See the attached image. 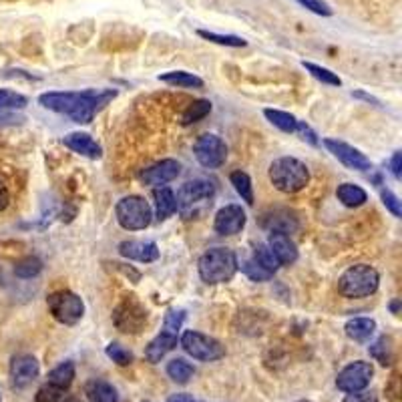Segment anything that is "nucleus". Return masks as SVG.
<instances>
[{
    "instance_id": "nucleus-1",
    "label": "nucleus",
    "mask_w": 402,
    "mask_h": 402,
    "mask_svg": "<svg viewBox=\"0 0 402 402\" xmlns=\"http://www.w3.org/2000/svg\"><path fill=\"white\" fill-rule=\"evenodd\" d=\"M117 97V91L107 89V91H83V93H75V91H50V93H43L38 97V103L48 109L55 111L60 115L71 117L75 123L87 125L91 123L97 113L109 105L113 99Z\"/></svg>"
},
{
    "instance_id": "nucleus-2",
    "label": "nucleus",
    "mask_w": 402,
    "mask_h": 402,
    "mask_svg": "<svg viewBox=\"0 0 402 402\" xmlns=\"http://www.w3.org/2000/svg\"><path fill=\"white\" fill-rule=\"evenodd\" d=\"M237 256L234 249L229 248H212L207 249L197 261V270H200L201 280L205 284H225L229 282L237 268Z\"/></svg>"
},
{
    "instance_id": "nucleus-3",
    "label": "nucleus",
    "mask_w": 402,
    "mask_h": 402,
    "mask_svg": "<svg viewBox=\"0 0 402 402\" xmlns=\"http://www.w3.org/2000/svg\"><path fill=\"white\" fill-rule=\"evenodd\" d=\"M270 181L282 193H298L310 183V171L306 163L296 157H280L270 165Z\"/></svg>"
},
{
    "instance_id": "nucleus-4",
    "label": "nucleus",
    "mask_w": 402,
    "mask_h": 402,
    "mask_svg": "<svg viewBox=\"0 0 402 402\" xmlns=\"http://www.w3.org/2000/svg\"><path fill=\"white\" fill-rule=\"evenodd\" d=\"M380 286V276L376 268L368 264H356L350 266L338 280V292L344 298L358 300V298L372 296Z\"/></svg>"
},
{
    "instance_id": "nucleus-5",
    "label": "nucleus",
    "mask_w": 402,
    "mask_h": 402,
    "mask_svg": "<svg viewBox=\"0 0 402 402\" xmlns=\"http://www.w3.org/2000/svg\"><path fill=\"white\" fill-rule=\"evenodd\" d=\"M185 320V314L181 310H169L165 314V322H163V330L155 336L151 342L147 344L145 348V358L149 362H161L171 350H175L179 340V330H181V324Z\"/></svg>"
},
{
    "instance_id": "nucleus-6",
    "label": "nucleus",
    "mask_w": 402,
    "mask_h": 402,
    "mask_svg": "<svg viewBox=\"0 0 402 402\" xmlns=\"http://www.w3.org/2000/svg\"><path fill=\"white\" fill-rule=\"evenodd\" d=\"M213 195H215V183L210 179H193L188 181L179 188L178 195H175V203H178V212L183 213L185 217L195 215L201 205L207 207L212 205Z\"/></svg>"
},
{
    "instance_id": "nucleus-7",
    "label": "nucleus",
    "mask_w": 402,
    "mask_h": 402,
    "mask_svg": "<svg viewBox=\"0 0 402 402\" xmlns=\"http://www.w3.org/2000/svg\"><path fill=\"white\" fill-rule=\"evenodd\" d=\"M119 225L127 232H141L151 224V205L141 195H127L115 205Z\"/></svg>"
},
{
    "instance_id": "nucleus-8",
    "label": "nucleus",
    "mask_w": 402,
    "mask_h": 402,
    "mask_svg": "<svg viewBox=\"0 0 402 402\" xmlns=\"http://www.w3.org/2000/svg\"><path fill=\"white\" fill-rule=\"evenodd\" d=\"M47 306L53 314V318L60 324H65V326L79 324L85 314L83 300L71 290H57V292L48 294Z\"/></svg>"
},
{
    "instance_id": "nucleus-9",
    "label": "nucleus",
    "mask_w": 402,
    "mask_h": 402,
    "mask_svg": "<svg viewBox=\"0 0 402 402\" xmlns=\"http://www.w3.org/2000/svg\"><path fill=\"white\" fill-rule=\"evenodd\" d=\"M181 348L200 362H215L225 356V346L207 334L197 330H185L179 338Z\"/></svg>"
},
{
    "instance_id": "nucleus-10",
    "label": "nucleus",
    "mask_w": 402,
    "mask_h": 402,
    "mask_svg": "<svg viewBox=\"0 0 402 402\" xmlns=\"http://www.w3.org/2000/svg\"><path fill=\"white\" fill-rule=\"evenodd\" d=\"M193 153L205 169H217L224 165L227 159V145L222 137L213 133H205L193 145Z\"/></svg>"
},
{
    "instance_id": "nucleus-11",
    "label": "nucleus",
    "mask_w": 402,
    "mask_h": 402,
    "mask_svg": "<svg viewBox=\"0 0 402 402\" xmlns=\"http://www.w3.org/2000/svg\"><path fill=\"white\" fill-rule=\"evenodd\" d=\"M113 322L119 330L125 334H137L143 330L147 322V310L135 300L133 296H127L113 312Z\"/></svg>"
},
{
    "instance_id": "nucleus-12",
    "label": "nucleus",
    "mask_w": 402,
    "mask_h": 402,
    "mask_svg": "<svg viewBox=\"0 0 402 402\" xmlns=\"http://www.w3.org/2000/svg\"><path fill=\"white\" fill-rule=\"evenodd\" d=\"M374 376V368L370 362H364V360H356V362H350L348 366H344L338 376H336V386L338 391L346 392H360L366 389L370 384V380Z\"/></svg>"
},
{
    "instance_id": "nucleus-13",
    "label": "nucleus",
    "mask_w": 402,
    "mask_h": 402,
    "mask_svg": "<svg viewBox=\"0 0 402 402\" xmlns=\"http://www.w3.org/2000/svg\"><path fill=\"white\" fill-rule=\"evenodd\" d=\"M324 147L348 169H354V171L372 169V161L368 159L366 155L362 153L360 149L352 147V145H348V143L338 141V139H324Z\"/></svg>"
},
{
    "instance_id": "nucleus-14",
    "label": "nucleus",
    "mask_w": 402,
    "mask_h": 402,
    "mask_svg": "<svg viewBox=\"0 0 402 402\" xmlns=\"http://www.w3.org/2000/svg\"><path fill=\"white\" fill-rule=\"evenodd\" d=\"M181 173V165L175 159H163V161H157L151 167L143 169L139 173V181L149 185V188H163L167 183H171L173 179H178Z\"/></svg>"
},
{
    "instance_id": "nucleus-15",
    "label": "nucleus",
    "mask_w": 402,
    "mask_h": 402,
    "mask_svg": "<svg viewBox=\"0 0 402 402\" xmlns=\"http://www.w3.org/2000/svg\"><path fill=\"white\" fill-rule=\"evenodd\" d=\"M246 222H248V217H246V212L241 210V205L229 203L215 213L213 227L219 236H236L246 227Z\"/></svg>"
},
{
    "instance_id": "nucleus-16",
    "label": "nucleus",
    "mask_w": 402,
    "mask_h": 402,
    "mask_svg": "<svg viewBox=\"0 0 402 402\" xmlns=\"http://www.w3.org/2000/svg\"><path fill=\"white\" fill-rule=\"evenodd\" d=\"M38 360L31 354L14 356L11 362V382L14 389H26L38 376Z\"/></svg>"
},
{
    "instance_id": "nucleus-17",
    "label": "nucleus",
    "mask_w": 402,
    "mask_h": 402,
    "mask_svg": "<svg viewBox=\"0 0 402 402\" xmlns=\"http://www.w3.org/2000/svg\"><path fill=\"white\" fill-rule=\"evenodd\" d=\"M268 248L272 249L276 260L280 261V266H292L298 260L296 244L290 239V236L282 229H273L268 237Z\"/></svg>"
},
{
    "instance_id": "nucleus-18",
    "label": "nucleus",
    "mask_w": 402,
    "mask_h": 402,
    "mask_svg": "<svg viewBox=\"0 0 402 402\" xmlns=\"http://www.w3.org/2000/svg\"><path fill=\"white\" fill-rule=\"evenodd\" d=\"M119 254L127 260L141 261V264H151L159 258V248L153 241H141V239H129L119 244Z\"/></svg>"
},
{
    "instance_id": "nucleus-19",
    "label": "nucleus",
    "mask_w": 402,
    "mask_h": 402,
    "mask_svg": "<svg viewBox=\"0 0 402 402\" xmlns=\"http://www.w3.org/2000/svg\"><path fill=\"white\" fill-rule=\"evenodd\" d=\"M63 143H65V147H69L71 151L83 155V157H89V159H99V157L103 155L101 145H99L89 133H81V131L69 133V135L63 137Z\"/></svg>"
},
{
    "instance_id": "nucleus-20",
    "label": "nucleus",
    "mask_w": 402,
    "mask_h": 402,
    "mask_svg": "<svg viewBox=\"0 0 402 402\" xmlns=\"http://www.w3.org/2000/svg\"><path fill=\"white\" fill-rule=\"evenodd\" d=\"M344 332L350 340L364 344L368 342L376 332V320L372 318H352L344 324Z\"/></svg>"
},
{
    "instance_id": "nucleus-21",
    "label": "nucleus",
    "mask_w": 402,
    "mask_h": 402,
    "mask_svg": "<svg viewBox=\"0 0 402 402\" xmlns=\"http://www.w3.org/2000/svg\"><path fill=\"white\" fill-rule=\"evenodd\" d=\"M153 200H155V217H157L159 222H165V219H169L173 213L178 212L175 193L169 190L167 185H163V188H155Z\"/></svg>"
},
{
    "instance_id": "nucleus-22",
    "label": "nucleus",
    "mask_w": 402,
    "mask_h": 402,
    "mask_svg": "<svg viewBox=\"0 0 402 402\" xmlns=\"http://www.w3.org/2000/svg\"><path fill=\"white\" fill-rule=\"evenodd\" d=\"M87 398L89 402H117L119 394L113 384H109L107 380H91L87 384Z\"/></svg>"
},
{
    "instance_id": "nucleus-23",
    "label": "nucleus",
    "mask_w": 402,
    "mask_h": 402,
    "mask_svg": "<svg viewBox=\"0 0 402 402\" xmlns=\"http://www.w3.org/2000/svg\"><path fill=\"white\" fill-rule=\"evenodd\" d=\"M159 81L173 87H181V89H201L203 87V79H200L197 75L188 71H169L159 75Z\"/></svg>"
},
{
    "instance_id": "nucleus-24",
    "label": "nucleus",
    "mask_w": 402,
    "mask_h": 402,
    "mask_svg": "<svg viewBox=\"0 0 402 402\" xmlns=\"http://www.w3.org/2000/svg\"><path fill=\"white\" fill-rule=\"evenodd\" d=\"M336 197L342 201L346 207H360L368 200V193L356 183H342L336 190Z\"/></svg>"
},
{
    "instance_id": "nucleus-25",
    "label": "nucleus",
    "mask_w": 402,
    "mask_h": 402,
    "mask_svg": "<svg viewBox=\"0 0 402 402\" xmlns=\"http://www.w3.org/2000/svg\"><path fill=\"white\" fill-rule=\"evenodd\" d=\"M72 380H75V364H72L71 360H67V362H60L59 366L53 368L48 372L47 382L53 384V386H59L63 391H67L72 384Z\"/></svg>"
},
{
    "instance_id": "nucleus-26",
    "label": "nucleus",
    "mask_w": 402,
    "mask_h": 402,
    "mask_svg": "<svg viewBox=\"0 0 402 402\" xmlns=\"http://www.w3.org/2000/svg\"><path fill=\"white\" fill-rule=\"evenodd\" d=\"M167 374H169V379L173 380V382H178V384H188L193 379V374H195V368L188 360H183V358H173L167 364Z\"/></svg>"
},
{
    "instance_id": "nucleus-27",
    "label": "nucleus",
    "mask_w": 402,
    "mask_h": 402,
    "mask_svg": "<svg viewBox=\"0 0 402 402\" xmlns=\"http://www.w3.org/2000/svg\"><path fill=\"white\" fill-rule=\"evenodd\" d=\"M368 352L382 366H391L394 362V348H392V340L389 336H380L379 340L368 348Z\"/></svg>"
},
{
    "instance_id": "nucleus-28",
    "label": "nucleus",
    "mask_w": 402,
    "mask_h": 402,
    "mask_svg": "<svg viewBox=\"0 0 402 402\" xmlns=\"http://www.w3.org/2000/svg\"><path fill=\"white\" fill-rule=\"evenodd\" d=\"M212 113V101H207V99H197V101H193L185 111H183V115H181V125H193V123H197L201 119H205L207 115Z\"/></svg>"
},
{
    "instance_id": "nucleus-29",
    "label": "nucleus",
    "mask_w": 402,
    "mask_h": 402,
    "mask_svg": "<svg viewBox=\"0 0 402 402\" xmlns=\"http://www.w3.org/2000/svg\"><path fill=\"white\" fill-rule=\"evenodd\" d=\"M264 115L266 119L272 123L273 127H278L280 131L284 133H296L298 127V119L286 111H278V109H264Z\"/></svg>"
},
{
    "instance_id": "nucleus-30",
    "label": "nucleus",
    "mask_w": 402,
    "mask_h": 402,
    "mask_svg": "<svg viewBox=\"0 0 402 402\" xmlns=\"http://www.w3.org/2000/svg\"><path fill=\"white\" fill-rule=\"evenodd\" d=\"M229 181H232L234 190L237 191V195L246 201L248 205H254V188H251V179H249L248 173L241 171V169H237V171H234L229 175Z\"/></svg>"
},
{
    "instance_id": "nucleus-31",
    "label": "nucleus",
    "mask_w": 402,
    "mask_h": 402,
    "mask_svg": "<svg viewBox=\"0 0 402 402\" xmlns=\"http://www.w3.org/2000/svg\"><path fill=\"white\" fill-rule=\"evenodd\" d=\"M251 260L256 261L258 266H261L264 270H268L270 273H276L278 268H280V261L276 260V256L272 254V249L268 248V244H258L254 248Z\"/></svg>"
},
{
    "instance_id": "nucleus-32",
    "label": "nucleus",
    "mask_w": 402,
    "mask_h": 402,
    "mask_svg": "<svg viewBox=\"0 0 402 402\" xmlns=\"http://www.w3.org/2000/svg\"><path fill=\"white\" fill-rule=\"evenodd\" d=\"M197 35H200L201 38H205V40H210V43H215V45H222V47L239 48V47H246V45H248V40H246V38H241V36H237V35H219V33H212V31H205V28H200V31H197Z\"/></svg>"
},
{
    "instance_id": "nucleus-33",
    "label": "nucleus",
    "mask_w": 402,
    "mask_h": 402,
    "mask_svg": "<svg viewBox=\"0 0 402 402\" xmlns=\"http://www.w3.org/2000/svg\"><path fill=\"white\" fill-rule=\"evenodd\" d=\"M40 272H43V261L38 260L36 256H26V258L14 264V273L23 280H31Z\"/></svg>"
},
{
    "instance_id": "nucleus-34",
    "label": "nucleus",
    "mask_w": 402,
    "mask_h": 402,
    "mask_svg": "<svg viewBox=\"0 0 402 402\" xmlns=\"http://www.w3.org/2000/svg\"><path fill=\"white\" fill-rule=\"evenodd\" d=\"M302 67H304L314 79H318L320 83L330 85V87H340V85H342V79H340L336 72H332L330 69H326V67H320V65H314V63H308V60L302 63Z\"/></svg>"
},
{
    "instance_id": "nucleus-35",
    "label": "nucleus",
    "mask_w": 402,
    "mask_h": 402,
    "mask_svg": "<svg viewBox=\"0 0 402 402\" xmlns=\"http://www.w3.org/2000/svg\"><path fill=\"white\" fill-rule=\"evenodd\" d=\"M28 105V99L21 93H14L9 89H0V113L4 111H16Z\"/></svg>"
},
{
    "instance_id": "nucleus-36",
    "label": "nucleus",
    "mask_w": 402,
    "mask_h": 402,
    "mask_svg": "<svg viewBox=\"0 0 402 402\" xmlns=\"http://www.w3.org/2000/svg\"><path fill=\"white\" fill-rule=\"evenodd\" d=\"M237 268H241V272L246 273L249 280H254V282H268V280H272L273 278V273H270L268 270H264V268L258 266L251 258L244 260L241 264H237Z\"/></svg>"
},
{
    "instance_id": "nucleus-37",
    "label": "nucleus",
    "mask_w": 402,
    "mask_h": 402,
    "mask_svg": "<svg viewBox=\"0 0 402 402\" xmlns=\"http://www.w3.org/2000/svg\"><path fill=\"white\" fill-rule=\"evenodd\" d=\"M67 398H69L67 391H63L59 386H53L48 382L36 392V402H67Z\"/></svg>"
},
{
    "instance_id": "nucleus-38",
    "label": "nucleus",
    "mask_w": 402,
    "mask_h": 402,
    "mask_svg": "<svg viewBox=\"0 0 402 402\" xmlns=\"http://www.w3.org/2000/svg\"><path fill=\"white\" fill-rule=\"evenodd\" d=\"M107 356H109L113 362H117L119 366H127V364L133 362V354L117 342H111L107 346Z\"/></svg>"
},
{
    "instance_id": "nucleus-39",
    "label": "nucleus",
    "mask_w": 402,
    "mask_h": 402,
    "mask_svg": "<svg viewBox=\"0 0 402 402\" xmlns=\"http://www.w3.org/2000/svg\"><path fill=\"white\" fill-rule=\"evenodd\" d=\"M300 6H304L306 11L314 12L318 16H332L330 4L326 0H296Z\"/></svg>"
},
{
    "instance_id": "nucleus-40",
    "label": "nucleus",
    "mask_w": 402,
    "mask_h": 402,
    "mask_svg": "<svg viewBox=\"0 0 402 402\" xmlns=\"http://www.w3.org/2000/svg\"><path fill=\"white\" fill-rule=\"evenodd\" d=\"M380 197H382V203L389 212L394 215V217H402V203L401 200L392 193L391 190H382L380 191Z\"/></svg>"
},
{
    "instance_id": "nucleus-41",
    "label": "nucleus",
    "mask_w": 402,
    "mask_h": 402,
    "mask_svg": "<svg viewBox=\"0 0 402 402\" xmlns=\"http://www.w3.org/2000/svg\"><path fill=\"white\" fill-rule=\"evenodd\" d=\"M344 402H379V396H376L374 392L366 391L350 392V394L344 396Z\"/></svg>"
},
{
    "instance_id": "nucleus-42",
    "label": "nucleus",
    "mask_w": 402,
    "mask_h": 402,
    "mask_svg": "<svg viewBox=\"0 0 402 402\" xmlns=\"http://www.w3.org/2000/svg\"><path fill=\"white\" fill-rule=\"evenodd\" d=\"M296 133L304 139V141H308L310 145H318V137H316V133L310 129V125H306L304 121H298V127H296Z\"/></svg>"
},
{
    "instance_id": "nucleus-43",
    "label": "nucleus",
    "mask_w": 402,
    "mask_h": 402,
    "mask_svg": "<svg viewBox=\"0 0 402 402\" xmlns=\"http://www.w3.org/2000/svg\"><path fill=\"white\" fill-rule=\"evenodd\" d=\"M391 169H392V175H394L396 179H401V175H402V153L401 151H396V153L392 155Z\"/></svg>"
},
{
    "instance_id": "nucleus-44",
    "label": "nucleus",
    "mask_w": 402,
    "mask_h": 402,
    "mask_svg": "<svg viewBox=\"0 0 402 402\" xmlns=\"http://www.w3.org/2000/svg\"><path fill=\"white\" fill-rule=\"evenodd\" d=\"M11 203V193H9V188L4 185V181H0V212H4Z\"/></svg>"
},
{
    "instance_id": "nucleus-45",
    "label": "nucleus",
    "mask_w": 402,
    "mask_h": 402,
    "mask_svg": "<svg viewBox=\"0 0 402 402\" xmlns=\"http://www.w3.org/2000/svg\"><path fill=\"white\" fill-rule=\"evenodd\" d=\"M167 402H197L191 394H185V392H181V394H173L171 398Z\"/></svg>"
},
{
    "instance_id": "nucleus-46",
    "label": "nucleus",
    "mask_w": 402,
    "mask_h": 402,
    "mask_svg": "<svg viewBox=\"0 0 402 402\" xmlns=\"http://www.w3.org/2000/svg\"><path fill=\"white\" fill-rule=\"evenodd\" d=\"M398 306H401V302H398V300H394V302H392V304H391V310H392V312H394V314L398 312Z\"/></svg>"
},
{
    "instance_id": "nucleus-47",
    "label": "nucleus",
    "mask_w": 402,
    "mask_h": 402,
    "mask_svg": "<svg viewBox=\"0 0 402 402\" xmlns=\"http://www.w3.org/2000/svg\"><path fill=\"white\" fill-rule=\"evenodd\" d=\"M298 402H312V401H298Z\"/></svg>"
},
{
    "instance_id": "nucleus-48",
    "label": "nucleus",
    "mask_w": 402,
    "mask_h": 402,
    "mask_svg": "<svg viewBox=\"0 0 402 402\" xmlns=\"http://www.w3.org/2000/svg\"><path fill=\"white\" fill-rule=\"evenodd\" d=\"M0 402H2V398H0Z\"/></svg>"
}]
</instances>
